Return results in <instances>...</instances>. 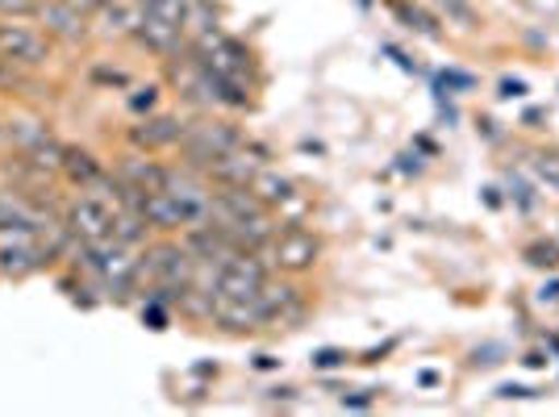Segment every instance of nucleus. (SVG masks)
Segmentation results:
<instances>
[{
	"mask_svg": "<svg viewBox=\"0 0 559 417\" xmlns=\"http://www.w3.org/2000/svg\"><path fill=\"white\" fill-rule=\"evenodd\" d=\"M114 208H117L114 201L100 196V192H71V196H63L59 217H63V226L71 230L75 242H93V238H105V234H109Z\"/></svg>",
	"mask_w": 559,
	"mask_h": 417,
	"instance_id": "39448f33",
	"label": "nucleus"
},
{
	"mask_svg": "<svg viewBox=\"0 0 559 417\" xmlns=\"http://www.w3.org/2000/svg\"><path fill=\"white\" fill-rule=\"evenodd\" d=\"M63 4H71V9H80V13H84V17H96V13H100V4H105V0H63Z\"/></svg>",
	"mask_w": 559,
	"mask_h": 417,
	"instance_id": "393cba45",
	"label": "nucleus"
},
{
	"mask_svg": "<svg viewBox=\"0 0 559 417\" xmlns=\"http://www.w3.org/2000/svg\"><path fill=\"white\" fill-rule=\"evenodd\" d=\"M251 188L259 192V201H263L267 208H276V213L288 205L297 192H301L297 180H293V176H284V171H276V167H259V176L251 180Z\"/></svg>",
	"mask_w": 559,
	"mask_h": 417,
	"instance_id": "2eb2a0df",
	"label": "nucleus"
},
{
	"mask_svg": "<svg viewBox=\"0 0 559 417\" xmlns=\"http://www.w3.org/2000/svg\"><path fill=\"white\" fill-rule=\"evenodd\" d=\"M222 25V9L213 4V0H188V13H185V38H201V34H210Z\"/></svg>",
	"mask_w": 559,
	"mask_h": 417,
	"instance_id": "a211bd4d",
	"label": "nucleus"
},
{
	"mask_svg": "<svg viewBox=\"0 0 559 417\" xmlns=\"http://www.w3.org/2000/svg\"><path fill=\"white\" fill-rule=\"evenodd\" d=\"M213 325L222 330V334H259V330H267L263 322V313H259L255 297L251 301H234V297H217V309H213Z\"/></svg>",
	"mask_w": 559,
	"mask_h": 417,
	"instance_id": "f8f14e48",
	"label": "nucleus"
},
{
	"mask_svg": "<svg viewBox=\"0 0 559 417\" xmlns=\"http://www.w3.org/2000/svg\"><path fill=\"white\" fill-rule=\"evenodd\" d=\"M38 25H43V34H47L59 50H80L96 38L93 17H84L80 9H71L63 0H47L43 13H38Z\"/></svg>",
	"mask_w": 559,
	"mask_h": 417,
	"instance_id": "423d86ee",
	"label": "nucleus"
},
{
	"mask_svg": "<svg viewBox=\"0 0 559 417\" xmlns=\"http://www.w3.org/2000/svg\"><path fill=\"white\" fill-rule=\"evenodd\" d=\"M389 9H393V17H401L409 29H418V34H426V38H439V34H443V29H439V22H435L426 9L409 4V0H389Z\"/></svg>",
	"mask_w": 559,
	"mask_h": 417,
	"instance_id": "6ab92c4d",
	"label": "nucleus"
},
{
	"mask_svg": "<svg viewBox=\"0 0 559 417\" xmlns=\"http://www.w3.org/2000/svg\"><path fill=\"white\" fill-rule=\"evenodd\" d=\"M93 84H109V88H130L134 75L126 68H93Z\"/></svg>",
	"mask_w": 559,
	"mask_h": 417,
	"instance_id": "5701e85b",
	"label": "nucleus"
},
{
	"mask_svg": "<svg viewBox=\"0 0 559 417\" xmlns=\"http://www.w3.org/2000/svg\"><path fill=\"white\" fill-rule=\"evenodd\" d=\"M4 217H9V188L0 184V222H4Z\"/></svg>",
	"mask_w": 559,
	"mask_h": 417,
	"instance_id": "a878e982",
	"label": "nucleus"
},
{
	"mask_svg": "<svg viewBox=\"0 0 559 417\" xmlns=\"http://www.w3.org/2000/svg\"><path fill=\"white\" fill-rule=\"evenodd\" d=\"M105 171H109V163L100 159L96 151L68 142V151H63V167H59V184L71 188V192H84V188H93Z\"/></svg>",
	"mask_w": 559,
	"mask_h": 417,
	"instance_id": "9d476101",
	"label": "nucleus"
},
{
	"mask_svg": "<svg viewBox=\"0 0 559 417\" xmlns=\"http://www.w3.org/2000/svg\"><path fill=\"white\" fill-rule=\"evenodd\" d=\"M242 142H247V130L238 126L234 114H197L188 117L185 139H180V146L171 155H176V163L192 167V171H205L210 163L238 151Z\"/></svg>",
	"mask_w": 559,
	"mask_h": 417,
	"instance_id": "f257e3e1",
	"label": "nucleus"
},
{
	"mask_svg": "<svg viewBox=\"0 0 559 417\" xmlns=\"http://www.w3.org/2000/svg\"><path fill=\"white\" fill-rule=\"evenodd\" d=\"M142 322L151 325V330H167L171 325V318H176V309L171 305H164V301H151V297H142Z\"/></svg>",
	"mask_w": 559,
	"mask_h": 417,
	"instance_id": "412c9836",
	"label": "nucleus"
},
{
	"mask_svg": "<svg viewBox=\"0 0 559 417\" xmlns=\"http://www.w3.org/2000/svg\"><path fill=\"white\" fill-rule=\"evenodd\" d=\"M4 134H9V151H34L38 142L55 134V126H50V117L34 114V109H17L4 117Z\"/></svg>",
	"mask_w": 559,
	"mask_h": 417,
	"instance_id": "ddd939ff",
	"label": "nucleus"
},
{
	"mask_svg": "<svg viewBox=\"0 0 559 417\" xmlns=\"http://www.w3.org/2000/svg\"><path fill=\"white\" fill-rule=\"evenodd\" d=\"M47 0H0V22H38Z\"/></svg>",
	"mask_w": 559,
	"mask_h": 417,
	"instance_id": "aec40b11",
	"label": "nucleus"
},
{
	"mask_svg": "<svg viewBox=\"0 0 559 417\" xmlns=\"http://www.w3.org/2000/svg\"><path fill=\"white\" fill-rule=\"evenodd\" d=\"M167 167L159 155H146V151H134V146H126L114 163H109V171H114L121 184H134L142 192H164L167 188Z\"/></svg>",
	"mask_w": 559,
	"mask_h": 417,
	"instance_id": "0eeeda50",
	"label": "nucleus"
},
{
	"mask_svg": "<svg viewBox=\"0 0 559 417\" xmlns=\"http://www.w3.org/2000/svg\"><path fill=\"white\" fill-rule=\"evenodd\" d=\"M142 217H146V226L155 230V238H176V234L188 230V213L171 192H146Z\"/></svg>",
	"mask_w": 559,
	"mask_h": 417,
	"instance_id": "9b49d317",
	"label": "nucleus"
},
{
	"mask_svg": "<svg viewBox=\"0 0 559 417\" xmlns=\"http://www.w3.org/2000/svg\"><path fill=\"white\" fill-rule=\"evenodd\" d=\"M326 255V242H322V234L309 230L305 222H284L280 234L263 247V259H267V267L280 272V276H309L318 263Z\"/></svg>",
	"mask_w": 559,
	"mask_h": 417,
	"instance_id": "f03ea898",
	"label": "nucleus"
},
{
	"mask_svg": "<svg viewBox=\"0 0 559 417\" xmlns=\"http://www.w3.org/2000/svg\"><path fill=\"white\" fill-rule=\"evenodd\" d=\"M109 238L121 242V247H130V251H142L155 230L146 226V217H142L139 208H114V222H109Z\"/></svg>",
	"mask_w": 559,
	"mask_h": 417,
	"instance_id": "4468645a",
	"label": "nucleus"
},
{
	"mask_svg": "<svg viewBox=\"0 0 559 417\" xmlns=\"http://www.w3.org/2000/svg\"><path fill=\"white\" fill-rule=\"evenodd\" d=\"M343 364H347V350H338V347H322V350H313V368H318V371L343 368Z\"/></svg>",
	"mask_w": 559,
	"mask_h": 417,
	"instance_id": "b1692460",
	"label": "nucleus"
},
{
	"mask_svg": "<svg viewBox=\"0 0 559 417\" xmlns=\"http://www.w3.org/2000/svg\"><path fill=\"white\" fill-rule=\"evenodd\" d=\"M439 4H443V13L460 25V29H476V13H472L467 0H439Z\"/></svg>",
	"mask_w": 559,
	"mask_h": 417,
	"instance_id": "4be33fe9",
	"label": "nucleus"
},
{
	"mask_svg": "<svg viewBox=\"0 0 559 417\" xmlns=\"http://www.w3.org/2000/svg\"><path fill=\"white\" fill-rule=\"evenodd\" d=\"M43 75H47V71H25L0 59V96H9V100H13V96H17V100H38V96H47V93H38V88H43Z\"/></svg>",
	"mask_w": 559,
	"mask_h": 417,
	"instance_id": "dca6fc26",
	"label": "nucleus"
},
{
	"mask_svg": "<svg viewBox=\"0 0 559 417\" xmlns=\"http://www.w3.org/2000/svg\"><path fill=\"white\" fill-rule=\"evenodd\" d=\"M142 25V4L139 0H105L100 13L93 17L96 38L105 43H130Z\"/></svg>",
	"mask_w": 559,
	"mask_h": 417,
	"instance_id": "1a4fd4ad",
	"label": "nucleus"
},
{
	"mask_svg": "<svg viewBox=\"0 0 559 417\" xmlns=\"http://www.w3.org/2000/svg\"><path fill=\"white\" fill-rule=\"evenodd\" d=\"M247 139H251V134H247ZM259 167H267V163L251 151V142H242L238 151H230V155H222L217 163L205 167V180H210L213 188H251V180L259 176Z\"/></svg>",
	"mask_w": 559,
	"mask_h": 417,
	"instance_id": "6e6552de",
	"label": "nucleus"
},
{
	"mask_svg": "<svg viewBox=\"0 0 559 417\" xmlns=\"http://www.w3.org/2000/svg\"><path fill=\"white\" fill-rule=\"evenodd\" d=\"M164 93H167L164 80H146V84H130V88H126V109H130L134 117L155 114V109H164Z\"/></svg>",
	"mask_w": 559,
	"mask_h": 417,
	"instance_id": "f3484780",
	"label": "nucleus"
},
{
	"mask_svg": "<svg viewBox=\"0 0 559 417\" xmlns=\"http://www.w3.org/2000/svg\"><path fill=\"white\" fill-rule=\"evenodd\" d=\"M59 47L43 34L38 22H0V59L25 71H47Z\"/></svg>",
	"mask_w": 559,
	"mask_h": 417,
	"instance_id": "7ed1b4c3",
	"label": "nucleus"
},
{
	"mask_svg": "<svg viewBox=\"0 0 559 417\" xmlns=\"http://www.w3.org/2000/svg\"><path fill=\"white\" fill-rule=\"evenodd\" d=\"M188 130V117L180 109H155L146 117H134V126H126V146L146 151V155H171Z\"/></svg>",
	"mask_w": 559,
	"mask_h": 417,
	"instance_id": "20e7f679",
	"label": "nucleus"
}]
</instances>
